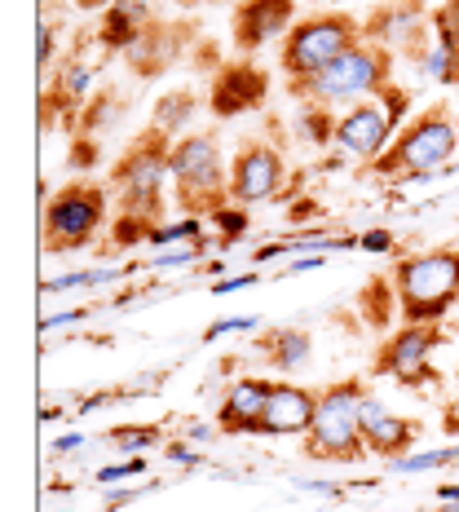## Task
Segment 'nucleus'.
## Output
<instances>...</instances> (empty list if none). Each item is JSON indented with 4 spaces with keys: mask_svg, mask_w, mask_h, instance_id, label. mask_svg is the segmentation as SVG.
I'll list each match as a JSON object with an SVG mask.
<instances>
[{
    "mask_svg": "<svg viewBox=\"0 0 459 512\" xmlns=\"http://www.w3.org/2000/svg\"><path fill=\"white\" fill-rule=\"evenodd\" d=\"M173 137L146 124V133L133 137V146L111 164L106 190L120 204V217H137L146 226H159L168 208V186H173Z\"/></svg>",
    "mask_w": 459,
    "mask_h": 512,
    "instance_id": "nucleus-1",
    "label": "nucleus"
},
{
    "mask_svg": "<svg viewBox=\"0 0 459 512\" xmlns=\"http://www.w3.org/2000/svg\"><path fill=\"white\" fill-rule=\"evenodd\" d=\"M393 292H398L402 323H442L459 309V248H433L398 256L389 270Z\"/></svg>",
    "mask_w": 459,
    "mask_h": 512,
    "instance_id": "nucleus-2",
    "label": "nucleus"
},
{
    "mask_svg": "<svg viewBox=\"0 0 459 512\" xmlns=\"http://www.w3.org/2000/svg\"><path fill=\"white\" fill-rule=\"evenodd\" d=\"M367 398H371V389L362 376H345V380L327 384L318 393V415L301 442L305 460H318V464L367 460V442H362V407H367Z\"/></svg>",
    "mask_w": 459,
    "mask_h": 512,
    "instance_id": "nucleus-3",
    "label": "nucleus"
},
{
    "mask_svg": "<svg viewBox=\"0 0 459 512\" xmlns=\"http://www.w3.org/2000/svg\"><path fill=\"white\" fill-rule=\"evenodd\" d=\"M173 204L181 217H212L230 204V168L217 133H186L173 142Z\"/></svg>",
    "mask_w": 459,
    "mask_h": 512,
    "instance_id": "nucleus-4",
    "label": "nucleus"
},
{
    "mask_svg": "<svg viewBox=\"0 0 459 512\" xmlns=\"http://www.w3.org/2000/svg\"><path fill=\"white\" fill-rule=\"evenodd\" d=\"M106 208H111V190L93 177H80L71 186L53 190L45 199V212H40V248L62 256L98 243V234L111 230Z\"/></svg>",
    "mask_w": 459,
    "mask_h": 512,
    "instance_id": "nucleus-5",
    "label": "nucleus"
},
{
    "mask_svg": "<svg viewBox=\"0 0 459 512\" xmlns=\"http://www.w3.org/2000/svg\"><path fill=\"white\" fill-rule=\"evenodd\" d=\"M393 80V53H384L380 45L362 40L349 53H340L332 67H323L309 80H287V93L301 98L309 106H354L371 93H380Z\"/></svg>",
    "mask_w": 459,
    "mask_h": 512,
    "instance_id": "nucleus-6",
    "label": "nucleus"
},
{
    "mask_svg": "<svg viewBox=\"0 0 459 512\" xmlns=\"http://www.w3.org/2000/svg\"><path fill=\"white\" fill-rule=\"evenodd\" d=\"M451 155H459V124H455L451 106L437 102V106H424L411 124H402V133L371 164V173L376 177H429L437 168L451 164Z\"/></svg>",
    "mask_w": 459,
    "mask_h": 512,
    "instance_id": "nucleus-7",
    "label": "nucleus"
},
{
    "mask_svg": "<svg viewBox=\"0 0 459 512\" xmlns=\"http://www.w3.org/2000/svg\"><path fill=\"white\" fill-rule=\"evenodd\" d=\"M367 40L362 18L345 14V9H327V14L296 18V27L279 40V67L287 80H309L323 67H332L340 53Z\"/></svg>",
    "mask_w": 459,
    "mask_h": 512,
    "instance_id": "nucleus-8",
    "label": "nucleus"
},
{
    "mask_svg": "<svg viewBox=\"0 0 459 512\" xmlns=\"http://www.w3.org/2000/svg\"><path fill=\"white\" fill-rule=\"evenodd\" d=\"M411 111V89H402L398 80H389L380 93L345 106V115L336 120L332 146H340L349 159L376 164V159L393 146V137L402 133V115Z\"/></svg>",
    "mask_w": 459,
    "mask_h": 512,
    "instance_id": "nucleus-9",
    "label": "nucleus"
},
{
    "mask_svg": "<svg viewBox=\"0 0 459 512\" xmlns=\"http://www.w3.org/2000/svg\"><path fill=\"white\" fill-rule=\"evenodd\" d=\"M442 345V327L437 323H402L398 332L384 336V345L376 349V362H371V376H389L398 380L402 389H424V384H437V367L429 362V354Z\"/></svg>",
    "mask_w": 459,
    "mask_h": 512,
    "instance_id": "nucleus-10",
    "label": "nucleus"
},
{
    "mask_svg": "<svg viewBox=\"0 0 459 512\" xmlns=\"http://www.w3.org/2000/svg\"><path fill=\"white\" fill-rule=\"evenodd\" d=\"M362 31H367L371 45H380L393 58H411L415 67L424 62L433 40V9L429 5H411V0H398V5H384L371 18H362Z\"/></svg>",
    "mask_w": 459,
    "mask_h": 512,
    "instance_id": "nucleus-11",
    "label": "nucleus"
},
{
    "mask_svg": "<svg viewBox=\"0 0 459 512\" xmlns=\"http://www.w3.org/2000/svg\"><path fill=\"white\" fill-rule=\"evenodd\" d=\"M283 181H287V164H283L279 146L252 137L230 159V204H239V208L265 204V199H274L283 190Z\"/></svg>",
    "mask_w": 459,
    "mask_h": 512,
    "instance_id": "nucleus-12",
    "label": "nucleus"
},
{
    "mask_svg": "<svg viewBox=\"0 0 459 512\" xmlns=\"http://www.w3.org/2000/svg\"><path fill=\"white\" fill-rule=\"evenodd\" d=\"M296 27V0H239L230 18V40L239 53H256Z\"/></svg>",
    "mask_w": 459,
    "mask_h": 512,
    "instance_id": "nucleus-13",
    "label": "nucleus"
},
{
    "mask_svg": "<svg viewBox=\"0 0 459 512\" xmlns=\"http://www.w3.org/2000/svg\"><path fill=\"white\" fill-rule=\"evenodd\" d=\"M265 93H270V76H265L261 67H252V62H230V67L217 71V80H212L208 106L217 120H234V115H243V111H256V106L265 102Z\"/></svg>",
    "mask_w": 459,
    "mask_h": 512,
    "instance_id": "nucleus-14",
    "label": "nucleus"
},
{
    "mask_svg": "<svg viewBox=\"0 0 459 512\" xmlns=\"http://www.w3.org/2000/svg\"><path fill=\"white\" fill-rule=\"evenodd\" d=\"M314 415H318L314 389L292 384V380H274L270 407H265V420H261V429H256V437H305Z\"/></svg>",
    "mask_w": 459,
    "mask_h": 512,
    "instance_id": "nucleus-15",
    "label": "nucleus"
},
{
    "mask_svg": "<svg viewBox=\"0 0 459 512\" xmlns=\"http://www.w3.org/2000/svg\"><path fill=\"white\" fill-rule=\"evenodd\" d=\"M270 393H274V380H265V376H239L226 389V398H221L217 429L230 433V437L256 433V429H261V420H265V407H270Z\"/></svg>",
    "mask_w": 459,
    "mask_h": 512,
    "instance_id": "nucleus-16",
    "label": "nucleus"
},
{
    "mask_svg": "<svg viewBox=\"0 0 459 512\" xmlns=\"http://www.w3.org/2000/svg\"><path fill=\"white\" fill-rule=\"evenodd\" d=\"M415 437H420V424L393 415L380 398H367V407H362V442H367V455H380V460L393 464L411 451Z\"/></svg>",
    "mask_w": 459,
    "mask_h": 512,
    "instance_id": "nucleus-17",
    "label": "nucleus"
},
{
    "mask_svg": "<svg viewBox=\"0 0 459 512\" xmlns=\"http://www.w3.org/2000/svg\"><path fill=\"white\" fill-rule=\"evenodd\" d=\"M186 49V27L177 23H151L133 45L124 49V62L133 67V76L151 80L159 71H168L177 62V53Z\"/></svg>",
    "mask_w": 459,
    "mask_h": 512,
    "instance_id": "nucleus-18",
    "label": "nucleus"
},
{
    "mask_svg": "<svg viewBox=\"0 0 459 512\" xmlns=\"http://www.w3.org/2000/svg\"><path fill=\"white\" fill-rule=\"evenodd\" d=\"M151 23H155V18H151V0H111V5L102 9L98 45L111 49V53H124Z\"/></svg>",
    "mask_w": 459,
    "mask_h": 512,
    "instance_id": "nucleus-19",
    "label": "nucleus"
},
{
    "mask_svg": "<svg viewBox=\"0 0 459 512\" xmlns=\"http://www.w3.org/2000/svg\"><path fill=\"white\" fill-rule=\"evenodd\" d=\"M256 349L274 371H301L309 367V354H314V336L305 327H270V332H261Z\"/></svg>",
    "mask_w": 459,
    "mask_h": 512,
    "instance_id": "nucleus-20",
    "label": "nucleus"
},
{
    "mask_svg": "<svg viewBox=\"0 0 459 512\" xmlns=\"http://www.w3.org/2000/svg\"><path fill=\"white\" fill-rule=\"evenodd\" d=\"M358 314L371 332H389L393 323H402V309H398V292H393L389 274H371L358 292Z\"/></svg>",
    "mask_w": 459,
    "mask_h": 512,
    "instance_id": "nucleus-21",
    "label": "nucleus"
},
{
    "mask_svg": "<svg viewBox=\"0 0 459 512\" xmlns=\"http://www.w3.org/2000/svg\"><path fill=\"white\" fill-rule=\"evenodd\" d=\"M195 106H199L195 89H168V93H159L151 128H159V133H168L177 142V137H186V124H190V115H195Z\"/></svg>",
    "mask_w": 459,
    "mask_h": 512,
    "instance_id": "nucleus-22",
    "label": "nucleus"
},
{
    "mask_svg": "<svg viewBox=\"0 0 459 512\" xmlns=\"http://www.w3.org/2000/svg\"><path fill=\"white\" fill-rule=\"evenodd\" d=\"M53 93H58V102H67V106H89V98H93V67L84 58H67L58 67V76H53Z\"/></svg>",
    "mask_w": 459,
    "mask_h": 512,
    "instance_id": "nucleus-23",
    "label": "nucleus"
},
{
    "mask_svg": "<svg viewBox=\"0 0 459 512\" xmlns=\"http://www.w3.org/2000/svg\"><path fill=\"white\" fill-rule=\"evenodd\" d=\"M204 217H181V221H168V226H155L151 230V248H168V243H204Z\"/></svg>",
    "mask_w": 459,
    "mask_h": 512,
    "instance_id": "nucleus-24",
    "label": "nucleus"
},
{
    "mask_svg": "<svg viewBox=\"0 0 459 512\" xmlns=\"http://www.w3.org/2000/svg\"><path fill=\"white\" fill-rule=\"evenodd\" d=\"M128 270H137V265H111V270H80V274H62V279H49L45 292H67V287H102V283H120Z\"/></svg>",
    "mask_w": 459,
    "mask_h": 512,
    "instance_id": "nucleus-25",
    "label": "nucleus"
},
{
    "mask_svg": "<svg viewBox=\"0 0 459 512\" xmlns=\"http://www.w3.org/2000/svg\"><path fill=\"white\" fill-rule=\"evenodd\" d=\"M208 226H217V234L226 243H234V239H243V234L252 230V221H248V208H239V204H226V208H217L208 217Z\"/></svg>",
    "mask_w": 459,
    "mask_h": 512,
    "instance_id": "nucleus-26",
    "label": "nucleus"
},
{
    "mask_svg": "<svg viewBox=\"0 0 459 512\" xmlns=\"http://www.w3.org/2000/svg\"><path fill=\"white\" fill-rule=\"evenodd\" d=\"M459 460V446H446V451H424V455H402L393 460L398 473H424V468H442V464H455Z\"/></svg>",
    "mask_w": 459,
    "mask_h": 512,
    "instance_id": "nucleus-27",
    "label": "nucleus"
},
{
    "mask_svg": "<svg viewBox=\"0 0 459 512\" xmlns=\"http://www.w3.org/2000/svg\"><path fill=\"white\" fill-rule=\"evenodd\" d=\"M111 442L120 446L124 455H137V451H151L159 442V429H111Z\"/></svg>",
    "mask_w": 459,
    "mask_h": 512,
    "instance_id": "nucleus-28",
    "label": "nucleus"
},
{
    "mask_svg": "<svg viewBox=\"0 0 459 512\" xmlns=\"http://www.w3.org/2000/svg\"><path fill=\"white\" fill-rule=\"evenodd\" d=\"M146 473V460L142 455H128L124 464H111V468H102L98 477H93V482L98 486H115V482H137V477Z\"/></svg>",
    "mask_w": 459,
    "mask_h": 512,
    "instance_id": "nucleus-29",
    "label": "nucleus"
},
{
    "mask_svg": "<svg viewBox=\"0 0 459 512\" xmlns=\"http://www.w3.org/2000/svg\"><path fill=\"white\" fill-rule=\"evenodd\" d=\"M248 327H256V318H221V323H212V332L208 340H217V336H226V332H248Z\"/></svg>",
    "mask_w": 459,
    "mask_h": 512,
    "instance_id": "nucleus-30",
    "label": "nucleus"
},
{
    "mask_svg": "<svg viewBox=\"0 0 459 512\" xmlns=\"http://www.w3.org/2000/svg\"><path fill=\"white\" fill-rule=\"evenodd\" d=\"M362 248H367V252H389L393 248V234H384V230H371V234H362Z\"/></svg>",
    "mask_w": 459,
    "mask_h": 512,
    "instance_id": "nucleus-31",
    "label": "nucleus"
},
{
    "mask_svg": "<svg viewBox=\"0 0 459 512\" xmlns=\"http://www.w3.org/2000/svg\"><path fill=\"white\" fill-rule=\"evenodd\" d=\"M49 58H53V27L40 23V71H49Z\"/></svg>",
    "mask_w": 459,
    "mask_h": 512,
    "instance_id": "nucleus-32",
    "label": "nucleus"
},
{
    "mask_svg": "<svg viewBox=\"0 0 459 512\" xmlns=\"http://www.w3.org/2000/svg\"><path fill=\"white\" fill-rule=\"evenodd\" d=\"M248 283H256L252 270L248 274H234V279H226V283H217V287H212V296H226V292H234V287H248Z\"/></svg>",
    "mask_w": 459,
    "mask_h": 512,
    "instance_id": "nucleus-33",
    "label": "nucleus"
},
{
    "mask_svg": "<svg viewBox=\"0 0 459 512\" xmlns=\"http://www.w3.org/2000/svg\"><path fill=\"white\" fill-rule=\"evenodd\" d=\"M76 318H89V309H67V314H53V318H45V327L53 332V327H67V323H76Z\"/></svg>",
    "mask_w": 459,
    "mask_h": 512,
    "instance_id": "nucleus-34",
    "label": "nucleus"
},
{
    "mask_svg": "<svg viewBox=\"0 0 459 512\" xmlns=\"http://www.w3.org/2000/svg\"><path fill=\"white\" fill-rule=\"evenodd\" d=\"M168 460H181V464H199V455L190 446H168Z\"/></svg>",
    "mask_w": 459,
    "mask_h": 512,
    "instance_id": "nucleus-35",
    "label": "nucleus"
},
{
    "mask_svg": "<svg viewBox=\"0 0 459 512\" xmlns=\"http://www.w3.org/2000/svg\"><path fill=\"white\" fill-rule=\"evenodd\" d=\"M71 5H76V9H84V14H102V9L111 5V0H71Z\"/></svg>",
    "mask_w": 459,
    "mask_h": 512,
    "instance_id": "nucleus-36",
    "label": "nucleus"
},
{
    "mask_svg": "<svg viewBox=\"0 0 459 512\" xmlns=\"http://www.w3.org/2000/svg\"><path fill=\"white\" fill-rule=\"evenodd\" d=\"M80 442H84V437H58V442H53V455H67V451H76Z\"/></svg>",
    "mask_w": 459,
    "mask_h": 512,
    "instance_id": "nucleus-37",
    "label": "nucleus"
},
{
    "mask_svg": "<svg viewBox=\"0 0 459 512\" xmlns=\"http://www.w3.org/2000/svg\"><path fill=\"white\" fill-rule=\"evenodd\" d=\"M433 512H459V504H442V508H433Z\"/></svg>",
    "mask_w": 459,
    "mask_h": 512,
    "instance_id": "nucleus-38",
    "label": "nucleus"
},
{
    "mask_svg": "<svg viewBox=\"0 0 459 512\" xmlns=\"http://www.w3.org/2000/svg\"><path fill=\"white\" fill-rule=\"evenodd\" d=\"M318 5H349V0H318Z\"/></svg>",
    "mask_w": 459,
    "mask_h": 512,
    "instance_id": "nucleus-39",
    "label": "nucleus"
},
{
    "mask_svg": "<svg viewBox=\"0 0 459 512\" xmlns=\"http://www.w3.org/2000/svg\"><path fill=\"white\" fill-rule=\"evenodd\" d=\"M446 9H459V0H446Z\"/></svg>",
    "mask_w": 459,
    "mask_h": 512,
    "instance_id": "nucleus-40",
    "label": "nucleus"
},
{
    "mask_svg": "<svg viewBox=\"0 0 459 512\" xmlns=\"http://www.w3.org/2000/svg\"><path fill=\"white\" fill-rule=\"evenodd\" d=\"M455 332H459V309H455Z\"/></svg>",
    "mask_w": 459,
    "mask_h": 512,
    "instance_id": "nucleus-41",
    "label": "nucleus"
},
{
    "mask_svg": "<svg viewBox=\"0 0 459 512\" xmlns=\"http://www.w3.org/2000/svg\"><path fill=\"white\" fill-rule=\"evenodd\" d=\"M411 5H424V0H411Z\"/></svg>",
    "mask_w": 459,
    "mask_h": 512,
    "instance_id": "nucleus-42",
    "label": "nucleus"
},
{
    "mask_svg": "<svg viewBox=\"0 0 459 512\" xmlns=\"http://www.w3.org/2000/svg\"><path fill=\"white\" fill-rule=\"evenodd\" d=\"M455 124H459V120H455Z\"/></svg>",
    "mask_w": 459,
    "mask_h": 512,
    "instance_id": "nucleus-43",
    "label": "nucleus"
}]
</instances>
